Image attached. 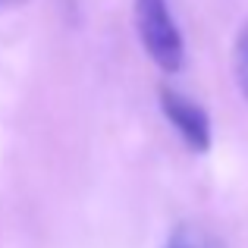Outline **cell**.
Masks as SVG:
<instances>
[{
	"instance_id": "6da1fadb",
	"label": "cell",
	"mask_w": 248,
	"mask_h": 248,
	"mask_svg": "<svg viewBox=\"0 0 248 248\" xmlns=\"http://www.w3.org/2000/svg\"><path fill=\"white\" fill-rule=\"evenodd\" d=\"M135 31L148 60L164 73H179L186 63V38L170 0H135Z\"/></svg>"
},
{
	"instance_id": "7a4b0ae2",
	"label": "cell",
	"mask_w": 248,
	"mask_h": 248,
	"mask_svg": "<svg viewBox=\"0 0 248 248\" xmlns=\"http://www.w3.org/2000/svg\"><path fill=\"white\" fill-rule=\"evenodd\" d=\"M160 110H164L167 123L179 132V139L195 154L211 151V116L201 104H195L192 97L179 94L173 88H160Z\"/></svg>"
},
{
	"instance_id": "3957f363",
	"label": "cell",
	"mask_w": 248,
	"mask_h": 248,
	"mask_svg": "<svg viewBox=\"0 0 248 248\" xmlns=\"http://www.w3.org/2000/svg\"><path fill=\"white\" fill-rule=\"evenodd\" d=\"M164 248H226V245L220 242L211 230H204V226L179 223V226H173V232L167 236Z\"/></svg>"
},
{
	"instance_id": "277c9868",
	"label": "cell",
	"mask_w": 248,
	"mask_h": 248,
	"mask_svg": "<svg viewBox=\"0 0 248 248\" xmlns=\"http://www.w3.org/2000/svg\"><path fill=\"white\" fill-rule=\"evenodd\" d=\"M232 73H236L239 91L248 97V19L236 35V50H232Z\"/></svg>"
},
{
	"instance_id": "5b68a950",
	"label": "cell",
	"mask_w": 248,
	"mask_h": 248,
	"mask_svg": "<svg viewBox=\"0 0 248 248\" xmlns=\"http://www.w3.org/2000/svg\"><path fill=\"white\" fill-rule=\"evenodd\" d=\"M22 3H29V0H0V10H16Z\"/></svg>"
}]
</instances>
